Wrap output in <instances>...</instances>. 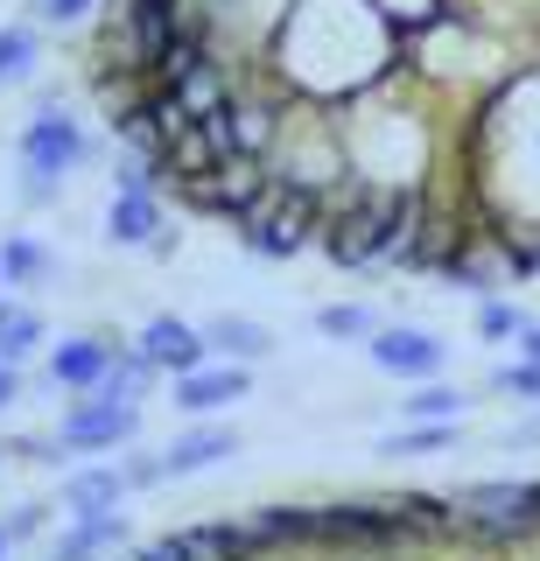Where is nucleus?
<instances>
[{"label":"nucleus","mask_w":540,"mask_h":561,"mask_svg":"<svg viewBox=\"0 0 540 561\" xmlns=\"http://www.w3.org/2000/svg\"><path fill=\"white\" fill-rule=\"evenodd\" d=\"M422 190L414 183H372V175H344L323 190V253L337 267H407L414 239H422Z\"/></svg>","instance_id":"1"},{"label":"nucleus","mask_w":540,"mask_h":561,"mask_svg":"<svg viewBox=\"0 0 540 561\" xmlns=\"http://www.w3.org/2000/svg\"><path fill=\"white\" fill-rule=\"evenodd\" d=\"M457 534L478 548L540 540V478H484L457 491Z\"/></svg>","instance_id":"2"},{"label":"nucleus","mask_w":540,"mask_h":561,"mask_svg":"<svg viewBox=\"0 0 540 561\" xmlns=\"http://www.w3.org/2000/svg\"><path fill=\"white\" fill-rule=\"evenodd\" d=\"M239 239H246V253H260V260H295L309 239H323V190L274 175L267 197L239 218Z\"/></svg>","instance_id":"3"},{"label":"nucleus","mask_w":540,"mask_h":561,"mask_svg":"<svg viewBox=\"0 0 540 561\" xmlns=\"http://www.w3.org/2000/svg\"><path fill=\"white\" fill-rule=\"evenodd\" d=\"M84 154H92L84 127L64 113V105H43V113L22 127V197L28 204H49V197H57V183L84 162Z\"/></svg>","instance_id":"4"},{"label":"nucleus","mask_w":540,"mask_h":561,"mask_svg":"<svg viewBox=\"0 0 540 561\" xmlns=\"http://www.w3.org/2000/svg\"><path fill=\"white\" fill-rule=\"evenodd\" d=\"M323 519V548L337 554H387V548H407V526L387 499H337V505H317Z\"/></svg>","instance_id":"5"},{"label":"nucleus","mask_w":540,"mask_h":561,"mask_svg":"<svg viewBox=\"0 0 540 561\" xmlns=\"http://www.w3.org/2000/svg\"><path fill=\"white\" fill-rule=\"evenodd\" d=\"M141 428V400H106V393H84L64 408L57 421V449H78V456H99V449H119L134 443Z\"/></svg>","instance_id":"6"},{"label":"nucleus","mask_w":540,"mask_h":561,"mask_svg":"<svg viewBox=\"0 0 540 561\" xmlns=\"http://www.w3.org/2000/svg\"><path fill=\"white\" fill-rule=\"evenodd\" d=\"M365 351H372V365H379V373L414 379V386L443 379V365H449V344L435 337V330H414V323H379V337L365 344Z\"/></svg>","instance_id":"7"},{"label":"nucleus","mask_w":540,"mask_h":561,"mask_svg":"<svg viewBox=\"0 0 540 561\" xmlns=\"http://www.w3.org/2000/svg\"><path fill=\"white\" fill-rule=\"evenodd\" d=\"M267 183H274L267 162H225L218 175H204V183H183V197L197 204V210H218V218L239 225L260 197H267Z\"/></svg>","instance_id":"8"},{"label":"nucleus","mask_w":540,"mask_h":561,"mask_svg":"<svg viewBox=\"0 0 540 561\" xmlns=\"http://www.w3.org/2000/svg\"><path fill=\"white\" fill-rule=\"evenodd\" d=\"M141 358L154 365V373H169V379H183V373H197V365H211V344H204V330H189L183 316H148L141 323Z\"/></svg>","instance_id":"9"},{"label":"nucleus","mask_w":540,"mask_h":561,"mask_svg":"<svg viewBox=\"0 0 540 561\" xmlns=\"http://www.w3.org/2000/svg\"><path fill=\"white\" fill-rule=\"evenodd\" d=\"M183 561H267L253 519H204V526H183Z\"/></svg>","instance_id":"10"},{"label":"nucleus","mask_w":540,"mask_h":561,"mask_svg":"<svg viewBox=\"0 0 540 561\" xmlns=\"http://www.w3.org/2000/svg\"><path fill=\"white\" fill-rule=\"evenodd\" d=\"M225 456H239V428H225V421H197L189 435L162 449V478H197V470H218Z\"/></svg>","instance_id":"11"},{"label":"nucleus","mask_w":540,"mask_h":561,"mask_svg":"<svg viewBox=\"0 0 540 561\" xmlns=\"http://www.w3.org/2000/svg\"><path fill=\"white\" fill-rule=\"evenodd\" d=\"M246 365H197V373H183L176 379V408L183 414H218V408H232V400H246Z\"/></svg>","instance_id":"12"},{"label":"nucleus","mask_w":540,"mask_h":561,"mask_svg":"<svg viewBox=\"0 0 540 561\" xmlns=\"http://www.w3.org/2000/svg\"><path fill=\"white\" fill-rule=\"evenodd\" d=\"M119 351L106 337H64L49 351V386H71V393H99V379L113 373Z\"/></svg>","instance_id":"13"},{"label":"nucleus","mask_w":540,"mask_h":561,"mask_svg":"<svg viewBox=\"0 0 540 561\" xmlns=\"http://www.w3.org/2000/svg\"><path fill=\"white\" fill-rule=\"evenodd\" d=\"M119 540H127V513H92V519H71L57 540H49L43 561H106Z\"/></svg>","instance_id":"14"},{"label":"nucleus","mask_w":540,"mask_h":561,"mask_svg":"<svg viewBox=\"0 0 540 561\" xmlns=\"http://www.w3.org/2000/svg\"><path fill=\"white\" fill-rule=\"evenodd\" d=\"M253 534L267 554H288V548H323V519L317 505H260L253 513Z\"/></svg>","instance_id":"15"},{"label":"nucleus","mask_w":540,"mask_h":561,"mask_svg":"<svg viewBox=\"0 0 540 561\" xmlns=\"http://www.w3.org/2000/svg\"><path fill=\"white\" fill-rule=\"evenodd\" d=\"M127 470L119 463H92V470H71L64 478V505H71V519H92V513H119V499H127Z\"/></svg>","instance_id":"16"},{"label":"nucleus","mask_w":540,"mask_h":561,"mask_svg":"<svg viewBox=\"0 0 540 561\" xmlns=\"http://www.w3.org/2000/svg\"><path fill=\"white\" fill-rule=\"evenodd\" d=\"M204 344H211L225 365H260L274 351V330L253 323V316H211V323H204Z\"/></svg>","instance_id":"17"},{"label":"nucleus","mask_w":540,"mask_h":561,"mask_svg":"<svg viewBox=\"0 0 540 561\" xmlns=\"http://www.w3.org/2000/svg\"><path fill=\"white\" fill-rule=\"evenodd\" d=\"M162 92H176V105L189 119H218L225 105H232L239 92H232V78H225V64L211 57V64H197L189 78H176V84H162Z\"/></svg>","instance_id":"18"},{"label":"nucleus","mask_w":540,"mask_h":561,"mask_svg":"<svg viewBox=\"0 0 540 561\" xmlns=\"http://www.w3.org/2000/svg\"><path fill=\"white\" fill-rule=\"evenodd\" d=\"M169 225H162V197H113L106 210V239L113 245H154Z\"/></svg>","instance_id":"19"},{"label":"nucleus","mask_w":540,"mask_h":561,"mask_svg":"<svg viewBox=\"0 0 540 561\" xmlns=\"http://www.w3.org/2000/svg\"><path fill=\"white\" fill-rule=\"evenodd\" d=\"M463 443V421H400L393 435H379V456H443Z\"/></svg>","instance_id":"20"},{"label":"nucleus","mask_w":540,"mask_h":561,"mask_svg":"<svg viewBox=\"0 0 540 561\" xmlns=\"http://www.w3.org/2000/svg\"><path fill=\"white\" fill-rule=\"evenodd\" d=\"M463 414H470V393L463 386H443V379L414 386V393L400 400V421H463Z\"/></svg>","instance_id":"21"},{"label":"nucleus","mask_w":540,"mask_h":561,"mask_svg":"<svg viewBox=\"0 0 540 561\" xmlns=\"http://www.w3.org/2000/svg\"><path fill=\"white\" fill-rule=\"evenodd\" d=\"M43 344V316L28 302H0V365H22Z\"/></svg>","instance_id":"22"},{"label":"nucleus","mask_w":540,"mask_h":561,"mask_svg":"<svg viewBox=\"0 0 540 561\" xmlns=\"http://www.w3.org/2000/svg\"><path fill=\"white\" fill-rule=\"evenodd\" d=\"M317 330H323V337H337V344H372L379 337V316L365 309V302H323L317 309Z\"/></svg>","instance_id":"23"},{"label":"nucleus","mask_w":540,"mask_h":561,"mask_svg":"<svg viewBox=\"0 0 540 561\" xmlns=\"http://www.w3.org/2000/svg\"><path fill=\"white\" fill-rule=\"evenodd\" d=\"M0 274H8V280H22V288H36V280L57 274V260H49V253H43V245L28 239V232H14V239H0Z\"/></svg>","instance_id":"24"},{"label":"nucleus","mask_w":540,"mask_h":561,"mask_svg":"<svg viewBox=\"0 0 540 561\" xmlns=\"http://www.w3.org/2000/svg\"><path fill=\"white\" fill-rule=\"evenodd\" d=\"M527 323H533V316L519 309V302H505V295H484V302H478V337L484 344H519V337H527Z\"/></svg>","instance_id":"25"},{"label":"nucleus","mask_w":540,"mask_h":561,"mask_svg":"<svg viewBox=\"0 0 540 561\" xmlns=\"http://www.w3.org/2000/svg\"><path fill=\"white\" fill-rule=\"evenodd\" d=\"M148 379H154V365L141 358V351H119L113 373L99 379V393H106V400H141V393H148Z\"/></svg>","instance_id":"26"},{"label":"nucleus","mask_w":540,"mask_h":561,"mask_svg":"<svg viewBox=\"0 0 540 561\" xmlns=\"http://www.w3.org/2000/svg\"><path fill=\"white\" fill-rule=\"evenodd\" d=\"M28 70H36V28L8 22L0 28V84H22Z\"/></svg>","instance_id":"27"},{"label":"nucleus","mask_w":540,"mask_h":561,"mask_svg":"<svg viewBox=\"0 0 540 561\" xmlns=\"http://www.w3.org/2000/svg\"><path fill=\"white\" fill-rule=\"evenodd\" d=\"M492 386H498L505 400H533V408H540V358H513V365H498Z\"/></svg>","instance_id":"28"},{"label":"nucleus","mask_w":540,"mask_h":561,"mask_svg":"<svg viewBox=\"0 0 540 561\" xmlns=\"http://www.w3.org/2000/svg\"><path fill=\"white\" fill-rule=\"evenodd\" d=\"M36 8V22H57V28H71V22H84V14L99 8V0H28Z\"/></svg>","instance_id":"29"},{"label":"nucleus","mask_w":540,"mask_h":561,"mask_svg":"<svg viewBox=\"0 0 540 561\" xmlns=\"http://www.w3.org/2000/svg\"><path fill=\"white\" fill-rule=\"evenodd\" d=\"M134 561H183V540H176V534H162V540H141V548H134Z\"/></svg>","instance_id":"30"},{"label":"nucleus","mask_w":540,"mask_h":561,"mask_svg":"<svg viewBox=\"0 0 540 561\" xmlns=\"http://www.w3.org/2000/svg\"><path fill=\"white\" fill-rule=\"evenodd\" d=\"M505 449H540V414L513 421V428H505Z\"/></svg>","instance_id":"31"},{"label":"nucleus","mask_w":540,"mask_h":561,"mask_svg":"<svg viewBox=\"0 0 540 561\" xmlns=\"http://www.w3.org/2000/svg\"><path fill=\"white\" fill-rule=\"evenodd\" d=\"M43 513H49V505H22V513L8 519V540H28V534H36V526H43Z\"/></svg>","instance_id":"32"},{"label":"nucleus","mask_w":540,"mask_h":561,"mask_svg":"<svg viewBox=\"0 0 540 561\" xmlns=\"http://www.w3.org/2000/svg\"><path fill=\"white\" fill-rule=\"evenodd\" d=\"M14 400H22V379H14V365H0V414H8Z\"/></svg>","instance_id":"33"},{"label":"nucleus","mask_w":540,"mask_h":561,"mask_svg":"<svg viewBox=\"0 0 540 561\" xmlns=\"http://www.w3.org/2000/svg\"><path fill=\"white\" fill-rule=\"evenodd\" d=\"M519 358H540V323H527V337H519Z\"/></svg>","instance_id":"34"},{"label":"nucleus","mask_w":540,"mask_h":561,"mask_svg":"<svg viewBox=\"0 0 540 561\" xmlns=\"http://www.w3.org/2000/svg\"><path fill=\"white\" fill-rule=\"evenodd\" d=\"M8 548H14V540H8V526H0V561H8Z\"/></svg>","instance_id":"35"},{"label":"nucleus","mask_w":540,"mask_h":561,"mask_svg":"<svg viewBox=\"0 0 540 561\" xmlns=\"http://www.w3.org/2000/svg\"><path fill=\"white\" fill-rule=\"evenodd\" d=\"M0 288H8V274H0Z\"/></svg>","instance_id":"36"},{"label":"nucleus","mask_w":540,"mask_h":561,"mask_svg":"<svg viewBox=\"0 0 540 561\" xmlns=\"http://www.w3.org/2000/svg\"><path fill=\"white\" fill-rule=\"evenodd\" d=\"M106 561H113V554H106ZM127 561H134V554H127Z\"/></svg>","instance_id":"37"}]
</instances>
